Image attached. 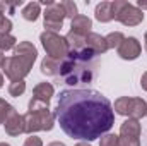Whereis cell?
I'll list each match as a JSON object with an SVG mask.
<instances>
[{
  "instance_id": "1",
  "label": "cell",
  "mask_w": 147,
  "mask_h": 146,
  "mask_svg": "<svg viewBox=\"0 0 147 146\" xmlns=\"http://www.w3.org/2000/svg\"><path fill=\"white\" fill-rule=\"evenodd\" d=\"M55 119L74 139L94 141L115 124L111 102L94 89H63L58 96Z\"/></svg>"
},
{
  "instance_id": "2",
  "label": "cell",
  "mask_w": 147,
  "mask_h": 146,
  "mask_svg": "<svg viewBox=\"0 0 147 146\" xmlns=\"http://www.w3.org/2000/svg\"><path fill=\"white\" fill-rule=\"evenodd\" d=\"M98 55L89 50L82 48L74 52L70 50L62 60H60V77L70 86L77 84H89L96 77V69H98Z\"/></svg>"
},
{
  "instance_id": "3",
  "label": "cell",
  "mask_w": 147,
  "mask_h": 146,
  "mask_svg": "<svg viewBox=\"0 0 147 146\" xmlns=\"http://www.w3.org/2000/svg\"><path fill=\"white\" fill-rule=\"evenodd\" d=\"M38 57V50L31 41H21L14 48V55L7 57L2 64L3 74L14 81H24V77L31 72L33 64Z\"/></svg>"
},
{
  "instance_id": "4",
  "label": "cell",
  "mask_w": 147,
  "mask_h": 146,
  "mask_svg": "<svg viewBox=\"0 0 147 146\" xmlns=\"http://www.w3.org/2000/svg\"><path fill=\"white\" fill-rule=\"evenodd\" d=\"M24 122L28 134H34L38 131H51L55 126V113L50 110V105L31 98L29 110L24 115Z\"/></svg>"
},
{
  "instance_id": "5",
  "label": "cell",
  "mask_w": 147,
  "mask_h": 146,
  "mask_svg": "<svg viewBox=\"0 0 147 146\" xmlns=\"http://www.w3.org/2000/svg\"><path fill=\"white\" fill-rule=\"evenodd\" d=\"M111 9H113V19L120 21L125 26H139L144 21V12L127 0L111 2Z\"/></svg>"
},
{
  "instance_id": "6",
  "label": "cell",
  "mask_w": 147,
  "mask_h": 146,
  "mask_svg": "<svg viewBox=\"0 0 147 146\" xmlns=\"http://www.w3.org/2000/svg\"><path fill=\"white\" fill-rule=\"evenodd\" d=\"M41 45L45 48V52L48 53V57L62 60L67 53H69V43L63 36H60L58 33H51V31H45L41 33Z\"/></svg>"
},
{
  "instance_id": "7",
  "label": "cell",
  "mask_w": 147,
  "mask_h": 146,
  "mask_svg": "<svg viewBox=\"0 0 147 146\" xmlns=\"http://www.w3.org/2000/svg\"><path fill=\"white\" fill-rule=\"evenodd\" d=\"M116 113L125 115L128 119H142L147 113V103L142 98H130V96H120L115 102V108Z\"/></svg>"
},
{
  "instance_id": "8",
  "label": "cell",
  "mask_w": 147,
  "mask_h": 146,
  "mask_svg": "<svg viewBox=\"0 0 147 146\" xmlns=\"http://www.w3.org/2000/svg\"><path fill=\"white\" fill-rule=\"evenodd\" d=\"M140 124L135 119H128L120 127L118 146H140Z\"/></svg>"
},
{
  "instance_id": "9",
  "label": "cell",
  "mask_w": 147,
  "mask_h": 146,
  "mask_svg": "<svg viewBox=\"0 0 147 146\" xmlns=\"http://www.w3.org/2000/svg\"><path fill=\"white\" fill-rule=\"evenodd\" d=\"M43 16H45V28H46V31L57 33V31L62 29L63 19H65V12H63V9L60 7V3H57V2L50 3V5L46 7V10H45Z\"/></svg>"
},
{
  "instance_id": "10",
  "label": "cell",
  "mask_w": 147,
  "mask_h": 146,
  "mask_svg": "<svg viewBox=\"0 0 147 146\" xmlns=\"http://www.w3.org/2000/svg\"><path fill=\"white\" fill-rule=\"evenodd\" d=\"M142 52V46L139 43V40L134 36L125 38L123 43L118 46V55L123 59V60H135Z\"/></svg>"
},
{
  "instance_id": "11",
  "label": "cell",
  "mask_w": 147,
  "mask_h": 146,
  "mask_svg": "<svg viewBox=\"0 0 147 146\" xmlns=\"http://www.w3.org/2000/svg\"><path fill=\"white\" fill-rule=\"evenodd\" d=\"M3 126H5V132H7L9 136H19V134L26 132L24 115L17 113V112H16V108L12 110V112H10V115L5 119Z\"/></svg>"
},
{
  "instance_id": "12",
  "label": "cell",
  "mask_w": 147,
  "mask_h": 146,
  "mask_svg": "<svg viewBox=\"0 0 147 146\" xmlns=\"http://www.w3.org/2000/svg\"><path fill=\"white\" fill-rule=\"evenodd\" d=\"M91 28H92V21L87 17V16H75L70 23V31L75 35H80V36H87L91 33Z\"/></svg>"
},
{
  "instance_id": "13",
  "label": "cell",
  "mask_w": 147,
  "mask_h": 146,
  "mask_svg": "<svg viewBox=\"0 0 147 146\" xmlns=\"http://www.w3.org/2000/svg\"><path fill=\"white\" fill-rule=\"evenodd\" d=\"M86 48L92 50L96 55H101L108 50V45H106V38L98 35V33H89L86 36Z\"/></svg>"
},
{
  "instance_id": "14",
  "label": "cell",
  "mask_w": 147,
  "mask_h": 146,
  "mask_svg": "<svg viewBox=\"0 0 147 146\" xmlns=\"http://www.w3.org/2000/svg\"><path fill=\"white\" fill-rule=\"evenodd\" d=\"M53 93H55V89H53V86L50 83H39L33 89V100H38L41 103L50 105V100H51Z\"/></svg>"
},
{
  "instance_id": "15",
  "label": "cell",
  "mask_w": 147,
  "mask_h": 146,
  "mask_svg": "<svg viewBox=\"0 0 147 146\" xmlns=\"http://www.w3.org/2000/svg\"><path fill=\"white\" fill-rule=\"evenodd\" d=\"M94 16L99 23H110L113 21V9H111V2H101L96 5Z\"/></svg>"
},
{
  "instance_id": "16",
  "label": "cell",
  "mask_w": 147,
  "mask_h": 146,
  "mask_svg": "<svg viewBox=\"0 0 147 146\" xmlns=\"http://www.w3.org/2000/svg\"><path fill=\"white\" fill-rule=\"evenodd\" d=\"M41 72L46 76H57L60 72V60L51 59V57H45L41 62Z\"/></svg>"
},
{
  "instance_id": "17",
  "label": "cell",
  "mask_w": 147,
  "mask_h": 146,
  "mask_svg": "<svg viewBox=\"0 0 147 146\" xmlns=\"http://www.w3.org/2000/svg\"><path fill=\"white\" fill-rule=\"evenodd\" d=\"M65 40H67V43H69V52H70V50L77 52V50L86 48V36H80V35H75L72 31H69V35L65 36Z\"/></svg>"
},
{
  "instance_id": "18",
  "label": "cell",
  "mask_w": 147,
  "mask_h": 146,
  "mask_svg": "<svg viewBox=\"0 0 147 146\" xmlns=\"http://www.w3.org/2000/svg\"><path fill=\"white\" fill-rule=\"evenodd\" d=\"M39 14H41V10H39V3L38 2H29L24 9H22V17L26 19V21H31V23H34L38 17H39Z\"/></svg>"
},
{
  "instance_id": "19",
  "label": "cell",
  "mask_w": 147,
  "mask_h": 146,
  "mask_svg": "<svg viewBox=\"0 0 147 146\" xmlns=\"http://www.w3.org/2000/svg\"><path fill=\"white\" fill-rule=\"evenodd\" d=\"M123 40H125V36H123L120 31L110 33V35L106 36V45H108V50H110V48H118V46L123 43Z\"/></svg>"
},
{
  "instance_id": "20",
  "label": "cell",
  "mask_w": 147,
  "mask_h": 146,
  "mask_svg": "<svg viewBox=\"0 0 147 146\" xmlns=\"http://www.w3.org/2000/svg\"><path fill=\"white\" fill-rule=\"evenodd\" d=\"M60 7L63 9L65 17L74 19L75 16H79V12H77V5H75V2H72V0H63V2H60Z\"/></svg>"
},
{
  "instance_id": "21",
  "label": "cell",
  "mask_w": 147,
  "mask_h": 146,
  "mask_svg": "<svg viewBox=\"0 0 147 146\" xmlns=\"http://www.w3.org/2000/svg\"><path fill=\"white\" fill-rule=\"evenodd\" d=\"M17 40L12 35H3L0 36V52H7V50H14L16 48Z\"/></svg>"
},
{
  "instance_id": "22",
  "label": "cell",
  "mask_w": 147,
  "mask_h": 146,
  "mask_svg": "<svg viewBox=\"0 0 147 146\" xmlns=\"http://www.w3.org/2000/svg\"><path fill=\"white\" fill-rule=\"evenodd\" d=\"M26 91V83L24 81H14L9 84V95L10 96H21Z\"/></svg>"
},
{
  "instance_id": "23",
  "label": "cell",
  "mask_w": 147,
  "mask_h": 146,
  "mask_svg": "<svg viewBox=\"0 0 147 146\" xmlns=\"http://www.w3.org/2000/svg\"><path fill=\"white\" fill-rule=\"evenodd\" d=\"M10 29H12V21L7 19V17L3 16V12H0V36L10 35Z\"/></svg>"
},
{
  "instance_id": "24",
  "label": "cell",
  "mask_w": 147,
  "mask_h": 146,
  "mask_svg": "<svg viewBox=\"0 0 147 146\" xmlns=\"http://www.w3.org/2000/svg\"><path fill=\"white\" fill-rule=\"evenodd\" d=\"M14 110V107L12 105H9L5 100H2L0 98V124H3L5 122V119L10 115V112Z\"/></svg>"
},
{
  "instance_id": "25",
  "label": "cell",
  "mask_w": 147,
  "mask_h": 146,
  "mask_svg": "<svg viewBox=\"0 0 147 146\" xmlns=\"http://www.w3.org/2000/svg\"><path fill=\"white\" fill-rule=\"evenodd\" d=\"M99 146H118V136L116 134H103L101 136V141H99Z\"/></svg>"
},
{
  "instance_id": "26",
  "label": "cell",
  "mask_w": 147,
  "mask_h": 146,
  "mask_svg": "<svg viewBox=\"0 0 147 146\" xmlns=\"http://www.w3.org/2000/svg\"><path fill=\"white\" fill-rule=\"evenodd\" d=\"M24 146H43V141H41V138H38V136H29L26 141H24Z\"/></svg>"
},
{
  "instance_id": "27",
  "label": "cell",
  "mask_w": 147,
  "mask_h": 146,
  "mask_svg": "<svg viewBox=\"0 0 147 146\" xmlns=\"http://www.w3.org/2000/svg\"><path fill=\"white\" fill-rule=\"evenodd\" d=\"M140 86H142V88H144V89L147 91V71L142 74V79H140Z\"/></svg>"
},
{
  "instance_id": "28",
  "label": "cell",
  "mask_w": 147,
  "mask_h": 146,
  "mask_svg": "<svg viewBox=\"0 0 147 146\" xmlns=\"http://www.w3.org/2000/svg\"><path fill=\"white\" fill-rule=\"evenodd\" d=\"M139 7H140V10H142V9H147V2H144V0H139Z\"/></svg>"
},
{
  "instance_id": "29",
  "label": "cell",
  "mask_w": 147,
  "mask_h": 146,
  "mask_svg": "<svg viewBox=\"0 0 147 146\" xmlns=\"http://www.w3.org/2000/svg\"><path fill=\"white\" fill-rule=\"evenodd\" d=\"M46 146H65L63 143H58V141H53V143H50V145H46Z\"/></svg>"
},
{
  "instance_id": "30",
  "label": "cell",
  "mask_w": 147,
  "mask_h": 146,
  "mask_svg": "<svg viewBox=\"0 0 147 146\" xmlns=\"http://www.w3.org/2000/svg\"><path fill=\"white\" fill-rule=\"evenodd\" d=\"M75 146H91V145H87V141H82V143H77Z\"/></svg>"
},
{
  "instance_id": "31",
  "label": "cell",
  "mask_w": 147,
  "mask_h": 146,
  "mask_svg": "<svg viewBox=\"0 0 147 146\" xmlns=\"http://www.w3.org/2000/svg\"><path fill=\"white\" fill-rule=\"evenodd\" d=\"M3 60H5V57L2 55V52H0V67H2V64H3Z\"/></svg>"
},
{
  "instance_id": "32",
  "label": "cell",
  "mask_w": 147,
  "mask_h": 146,
  "mask_svg": "<svg viewBox=\"0 0 147 146\" xmlns=\"http://www.w3.org/2000/svg\"><path fill=\"white\" fill-rule=\"evenodd\" d=\"M3 86V76H2V72H0V88Z\"/></svg>"
},
{
  "instance_id": "33",
  "label": "cell",
  "mask_w": 147,
  "mask_h": 146,
  "mask_svg": "<svg viewBox=\"0 0 147 146\" xmlns=\"http://www.w3.org/2000/svg\"><path fill=\"white\" fill-rule=\"evenodd\" d=\"M144 40H146V50H147V33H146V36H144Z\"/></svg>"
},
{
  "instance_id": "34",
  "label": "cell",
  "mask_w": 147,
  "mask_h": 146,
  "mask_svg": "<svg viewBox=\"0 0 147 146\" xmlns=\"http://www.w3.org/2000/svg\"><path fill=\"white\" fill-rule=\"evenodd\" d=\"M0 146H10V145H7V143H0Z\"/></svg>"
},
{
  "instance_id": "35",
  "label": "cell",
  "mask_w": 147,
  "mask_h": 146,
  "mask_svg": "<svg viewBox=\"0 0 147 146\" xmlns=\"http://www.w3.org/2000/svg\"><path fill=\"white\" fill-rule=\"evenodd\" d=\"M146 115H147V113H146Z\"/></svg>"
}]
</instances>
